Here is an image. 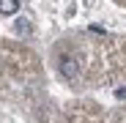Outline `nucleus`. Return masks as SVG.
<instances>
[{"label": "nucleus", "mask_w": 126, "mask_h": 123, "mask_svg": "<svg viewBox=\"0 0 126 123\" xmlns=\"http://www.w3.org/2000/svg\"><path fill=\"white\" fill-rule=\"evenodd\" d=\"M19 11V0H0V14L8 16V14H16Z\"/></svg>", "instance_id": "obj_1"}]
</instances>
